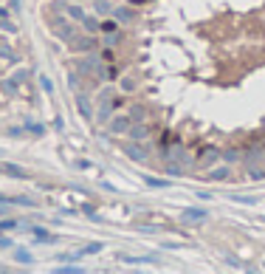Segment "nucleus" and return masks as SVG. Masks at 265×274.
I'll list each match as a JSON object with an SVG mask.
<instances>
[{"mask_svg": "<svg viewBox=\"0 0 265 274\" xmlns=\"http://www.w3.org/2000/svg\"><path fill=\"white\" fill-rule=\"evenodd\" d=\"M48 23H51V29H54V34H57L59 40H65V43H71L73 37H76V26H73V23H68L65 17L54 15Z\"/></svg>", "mask_w": 265, "mask_h": 274, "instance_id": "obj_1", "label": "nucleus"}, {"mask_svg": "<svg viewBox=\"0 0 265 274\" xmlns=\"http://www.w3.org/2000/svg\"><path fill=\"white\" fill-rule=\"evenodd\" d=\"M68 48H71V54H94V51H99V40H96L94 34L87 37H73L71 43H68Z\"/></svg>", "mask_w": 265, "mask_h": 274, "instance_id": "obj_2", "label": "nucleus"}, {"mask_svg": "<svg viewBox=\"0 0 265 274\" xmlns=\"http://www.w3.org/2000/svg\"><path fill=\"white\" fill-rule=\"evenodd\" d=\"M178 221L181 224H187V226H201V224H206L209 221V212L201 210V207H189V210H184L178 215Z\"/></svg>", "mask_w": 265, "mask_h": 274, "instance_id": "obj_3", "label": "nucleus"}, {"mask_svg": "<svg viewBox=\"0 0 265 274\" xmlns=\"http://www.w3.org/2000/svg\"><path fill=\"white\" fill-rule=\"evenodd\" d=\"M124 156L133 159V161H147L150 159V147L144 145V142H133V145L124 147Z\"/></svg>", "mask_w": 265, "mask_h": 274, "instance_id": "obj_4", "label": "nucleus"}, {"mask_svg": "<svg viewBox=\"0 0 265 274\" xmlns=\"http://www.w3.org/2000/svg\"><path fill=\"white\" fill-rule=\"evenodd\" d=\"M130 116H113V119H110L108 122V133L110 136H122V133H127L130 130Z\"/></svg>", "mask_w": 265, "mask_h": 274, "instance_id": "obj_5", "label": "nucleus"}, {"mask_svg": "<svg viewBox=\"0 0 265 274\" xmlns=\"http://www.w3.org/2000/svg\"><path fill=\"white\" fill-rule=\"evenodd\" d=\"M217 159H220V150H217V147H206L203 153H198V167H201V170H209L212 164H217Z\"/></svg>", "mask_w": 265, "mask_h": 274, "instance_id": "obj_6", "label": "nucleus"}, {"mask_svg": "<svg viewBox=\"0 0 265 274\" xmlns=\"http://www.w3.org/2000/svg\"><path fill=\"white\" fill-rule=\"evenodd\" d=\"M76 110H79V116H82L85 122H91V119H94V105H91V96H85L82 91L76 94Z\"/></svg>", "mask_w": 265, "mask_h": 274, "instance_id": "obj_7", "label": "nucleus"}, {"mask_svg": "<svg viewBox=\"0 0 265 274\" xmlns=\"http://www.w3.org/2000/svg\"><path fill=\"white\" fill-rule=\"evenodd\" d=\"M127 133H130L133 142H144V139H150V124H147V122H133Z\"/></svg>", "mask_w": 265, "mask_h": 274, "instance_id": "obj_8", "label": "nucleus"}, {"mask_svg": "<svg viewBox=\"0 0 265 274\" xmlns=\"http://www.w3.org/2000/svg\"><path fill=\"white\" fill-rule=\"evenodd\" d=\"M127 116H130V122H147V119H150V110H147V105H141V102H133Z\"/></svg>", "mask_w": 265, "mask_h": 274, "instance_id": "obj_9", "label": "nucleus"}, {"mask_svg": "<svg viewBox=\"0 0 265 274\" xmlns=\"http://www.w3.org/2000/svg\"><path fill=\"white\" fill-rule=\"evenodd\" d=\"M0 94L6 96V99H15V96L20 94V82H17L15 77H9V80H0Z\"/></svg>", "mask_w": 265, "mask_h": 274, "instance_id": "obj_10", "label": "nucleus"}, {"mask_svg": "<svg viewBox=\"0 0 265 274\" xmlns=\"http://www.w3.org/2000/svg\"><path fill=\"white\" fill-rule=\"evenodd\" d=\"M206 178L209 181H226V178H231V164H217Z\"/></svg>", "mask_w": 265, "mask_h": 274, "instance_id": "obj_11", "label": "nucleus"}, {"mask_svg": "<svg viewBox=\"0 0 265 274\" xmlns=\"http://www.w3.org/2000/svg\"><path fill=\"white\" fill-rule=\"evenodd\" d=\"M65 15L71 17V20H85V12H82V6H79L76 0H71V3H65Z\"/></svg>", "mask_w": 265, "mask_h": 274, "instance_id": "obj_12", "label": "nucleus"}, {"mask_svg": "<svg viewBox=\"0 0 265 274\" xmlns=\"http://www.w3.org/2000/svg\"><path fill=\"white\" fill-rule=\"evenodd\" d=\"M164 173L169 175V178H181V175H184V164H181V161H166Z\"/></svg>", "mask_w": 265, "mask_h": 274, "instance_id": "obj_13", "label": "nucleus"}, {"mask_svg": "<svg viewBox=\"0 0 265 274\" xmlns=\"http://www.w3.org/2000/svg\"><path fill=\"white\" fill-rule=\"evenodd\" d=\"M119 88H122V94H133V91H136V80H133V74L119 77Z\"/></svg>", "mask_w": 265, "mask_h": 274, "instance_id": "obj_14", "label": "nucleus"}, {"mask_svg": "<svg viewBox=\"0 0 265 274\" xmlns=\"http://www.w3.org/2000/svg\"><path fill=\"white\" fill-rule=\"evenodd\" d=\"M220 159L226 161V164H234V161H240V159H243V153L237 150V147H226V150L220 153Z\"/></svg>", "mask_w": 265, "mask_h": 274, "instance_id": "obj_15", "label": "nucleus"}, {"mask_svg": "<svg viewBox=\"0 0 265 274\" xmlns=\"http://www.w3.org/2000/svg\"><path fill=\"white\" fill-rule=\"evenodd\" d=\"M0 167H3V173L12 175V178H29V173H26L23 167H17V164H0Z\"/></svg>", "mask_w": 265, "mask_h": 274, "instance_id": "obj_16", "label": "nucleus"}, {"mask_svg": "<svg viewBox=\"0 0 265 274\" xmlns=\"http://www.w3.org/2000/svg\"><path fill=\"white\" fill-rule=\"evenodd\" d=\"M34 240L37 243H57V238H54V235H51V232H45V229H40V226H34Z\"/></svg>", "mask_w": 265, "mask_h": 274, "instance_id": "obj_17", "label": "nucleus"}, {"mask_svg": "<svg viewBox=\"0 0 265 274\" xmlns=\"http://www.w3.org/2000/svg\"><path fill=\"white\" fill-rule=\"evenodd\" d=\"M245 175H248L251 181H265V164H254L245 170Z\"/></svg>", "mask_w": 265, "mask_h": 274, "instance_id": "obj_18", "label": "nucleus"}, {"mask_svg": "<svg viewBox=\"0 0 265 274\" xmlns=\"http://www.w3.org/2000/svg\"><path fill=\"white\" fill-rule=\"evenodd\" d=\"M110 15H113V20H116V23H130L133 17H136L133 12H130V9H113Z\"/></svg>", "mask_w": 265, "mask_h": 274, "instance_id": "obj_19", "label": "nucleus"}, {"mask_svg": "<svg viewBox=\"0 0 265 274\" xmlns=\"http://www.w3.org/2000/svg\"><path fill=\"white\" fill-rule=\"evenodd\" d=\"M23 127H26L29 136H45V124L43 122H26Z\"/></svg>", "mask_w": 265, "mask_h": 274, "instance_id": "obj_20", "label": "nucleus"}, {"mask_svg": "<svg viewBox=\"0 0 265 274\" xmlns=\"http://www.w3.org/2000/svg\"><path fill=\"white\" fill-rule=\"evenodd\" d=\"M82 29L91 31V34H99V31H102V23L96 20V17H87V15H85V20H82Z\"/></svg>", "mask_w": 265, "mask_h": 274, "instance_id": "obj_21", "label": "nucleus"}, {"mask_svg": "<svg viewBox=\"0 0 265 274\" xmlns=\"http://www.w3.org/2000/svg\"><path fill=\"white\" fill-rule=\"evenodd\" d=\"M0 57L6 59V62H17V54H15V48L9 43H0Z\"/></svg>", "mask_w": 265, "mask_h": 274, "instance_id": "obj_22", "label": "nucleus"}, {"mask_svg": "<svg viewBox=\"0 0 265 274\" xmlns=\"http://www.w3.org/2000/svg\"><path fill=\"white\" fill-rule=\"evenodd\" d=\"M15 260H17V263H23V266H31V263H34V257H31L29 249H17V252H15Z\"/></svg>", "mask_w": 265, "mask_h": 274, "instance_id": "obj_23", "label": "nucleus"}, {"mask_svg": "<svg viewBox=\"0 0 265 274\" xmlns=\"http://www.w3.org/2000/svg\"><path fill=\"white\" fill-rule=\"evenodd\" d=\"M113 80H119V68L113 62H105V82H113Z\"/></svg>", "mask_w": 265, "mask_h": 274, "instance_id": "obj_24", "label": "nucleus"}, {"mask_svg": "<svg viewBox=\"0 0 265 274\" xmlns=\"http://www.w3.org/2000/svg\"><path fill=\"white\" fill-rule=\"evenodd\" d=\"M124 263H138V266H141V263H158V257H152V254H150V257H133V254H124Z\"/></svg>", "mask_w": 265, "mask_h": 274, "instance_id": "obj_25", "label": "nucleus"}, {"mask_svg": "<svg viewBox=\"0 0 265 274\" xmlns=\"http://www.w3.org/2000/svg\"><path fill=\"white\" fill-rule=\"evenodd\" d=\"M12 229H20V221H15V218L0 221V232H12Z\"/></svg>", "mask_w": 265, "mask_h": 274, "instance_id": "obj_26", "label": "nucleus"}, {"mask_svg": "<svg viewBox=\"0 0 265 274\" xmlns=\"http://www.w3.org/2000/svg\"><path fill=\"white\" fill-rule=\"evenodd\" d=\"M99 59H102V62H113V59H116L113 48H110V45H105V48L99 51Z\"/></svg>", "mask_w": 265, "mask_h": 274, "instance_id": "obj_27", "label": "nucleus"}, {"mask_svg": "<svg viewBox=\"0 0 265 274\" xmlns=\"http://www.w3.org/2000/svg\"><path fill=\"white\" fill-rule=\"evenodd\" d=\"M12 77H15V80H17V82H20V85H23V82H26V80H29V77H31V68H17V71L12 74Z\"/></svg>", "mask_w": 265, "mask_h": 274, "instance_id": "obj_28", "label": "nucleus"}, {"mask_svg": "<svg viewBox=\"0 0 265 274\" xmlns=\"http://www.w3.org/2000/svg\"><path fill=\"white\" fill-rule=\"evenodd\" d=\"M102 252V243H87L85 249H79V257H85V254H96Z\"/></svg>", "mask_w": 265, "mask_h": 274, "instance_id": "obj_29", "label": "nucleus"}, {"mask_svg": "<svg viewBox=\"0 0 265 274\" xmlns=\"http://www.w3.org/2000/svg\"><path fill=\"white\" fill-rule=\"evenodd\" d=\"M0 31H6V34H15V23L9 20V17H0Z\"/></svg>", "mask_w": 265, "mask_h": 274, "instance_id": "obj_30", "label": "nucleus"}, {"mask_svg": "<svg viewBox=\"0 0 265 274\" xmlns=\"http://www.w3.org/2000/svg\"><path fill=\"white\" fill-rule=\"evenodd\" d=\"M122 43V34H119V31H110L108 37H105V45H110V48H113V45H119Z\"/></svg>", "mask_w": 265, "mask_h": 274, "instance_id": "obj_31", "label": "nucleus"}, {"mask_svg": "<svg viewBox=\"0 0 265 274\" xmlns=\"http://www.w3.org/2000/svg\"><path fill=\"white\" fill-rule=\"evenodd\" d=\"M40 88H43V91H45V94H54V82H51L48 80V77H45V74H43V77H40Z\"/></svg>", "mask_w": 265, "mask_h": 274, "instance_id": "obj_32", "label": "nucleus"}, {"mask_svg": "<svg viewBox=\"0 0 265 274\" xmlns=\"http://www.w3.org/2000/svg\"><path fill=\"white\" fill-rule=\"evenodd\" d=\"M96 12H99V15H110L113 9H110V3H108V0H96Z\"/></svg>", "mask_w": 265, "mask_h": 274, "instance_id": "obj_33", "label": "nucleus"}, {"mask_svg": "<svg viewBox=\"0 0 265 274\" xmlns=\"http://www.w3.org/2000/svg\"><path fill=\"white\" fill-rule=\"evenodd\" d=\"M102 31H105V34H110V31H119V23H116V20H105V23H102Z\"/></svg>", "mask_w": 265, "mask_h": 274, "instance_id": "obj_34", "label": "nucleus"}, {"mask_svg": "<svg viewBox=\"0 0 265 274\" xmlns=\"http://www.w3.org/2000/svg\"><path fill=\"white\" fill-rule=\"evenodd\" d=\"M223 257H226V263H229V266H234V268H243V263H240V260H237L231 252H223Z\"/></svg>", "mask_w": 265, "mask_h": 274, "instance_id": "obj_35", "label": "nucleus"}, {"mask_svg": "<svg viewBox=\"0 0 265 274\" xmlns=\"http://www.w3.org/2000/svg\"><path fill=\"white\" fill-rule=\"evenodd\" d=\"M147 187H169V181H164V178H147Z\"/></svg>", "mask_w": 265, "mask_h": 274, "instance_id": "obj_36", "label": "nucleus"}, {"mask_svg": "<svg viewBox=\"0 0 265 274\" xmlns=\"http://www.w3.org/2000/svg\"><path fill=\"white\" fill-rule=\"evenodd\" d=\"M57 271H59V274H79L82 268H79V266H59Z\"/></svg>", "mask_w": 265, "mask_h": 274, "instance_id": "obj_37", "label": "nucleus"}, {"mask_svg": "<svg viewBox=\"0 0 265 274\" xmlns=\"http://www.w3.org/2000/svg\"><path fill=\"white\" fill-rule=\"evenodd\" d=\"M76 167H79V170H91L94 164H91V161H85V159H76Z\"/></svg>", "mask_w": 265, "mask_h": 274, "instance_id": "obj_38", "label": "nucleus"}, {"mask_svg": "<svg viewBox=\"0 0 265 274\" xmlns=\"http://www.w3.org/2000/svg\"><path fill=\"white\" fill-rule=\"evenodd\" d=\"M82 212H85V215L91 218V215H94V212H96V207H91V203H85V207H82Z\"/></svg>", "mask_w": 265, "mask_h": 274, "instance_id": "obj_39", "label": "nucleus"}, {"mask_svg": "<svg viewBox=\"0 0 265 274\" xmlns=\"http://www.w3.org/2000/svg\"><path fill=\"white\" fill-rule=\"evenodd\" d=\"M9 246H12V240H9V238H0V249H9Z\"/></svg>", "mask_w": 265, "mask_h": 274, "instance_id": "obj_40", "label": "nucleus"}, {"mask_svg": "<svg viewBox=\"0 0 265 274\" xmlns=\"http://www.w3.org/2000/svg\"><path fill=\"white\" fill-rule=\"evenodd\" d=\"M20 6H23L20 0H12V12H20Z\"/></svg>", "mask_w": 265, "mask_h": 274, "instance_id": "obj_41", "label": "nucleus"}, {"mask_svg": "<svg viewBox=\"0 0 265 274\" xmlns=\"http://www.w3.org/2000/svg\"><path fill=\"white\" fill-rule=\"evenodd\" d=\"M12 15V9H6V6H0V17H9Z\"/></svg>", "mask_w": 265, "mask_h": 274, "instance_id": "obj_42", "label": "nucleus"}, {"mask_svg": "<svg viewBox=\"0 0 265 274\" xmlns=\"http://www.w3.org/2000/svg\"><path fill=\"white\" fill-rule=\"evenodd\" d=\"M130 3H136V6H138V3H147V0H130Z\"/></svg>", "mask_w": 265, "mask_h": 274, "instance_id": "obj_43", "label": "nucleus"}, {"mask_svg": "<svg viewBox=\"0 0 265 274\" xmlns=\"http://www.w3.org/2000/svg\"><path fill=\"white\" fill-rule=\"evenodd\" d=\"M262 164H265V156H262Z\"/></svg>", "mask_w": 265, "mask_h": 274, "instance_id": "obj_44", "label": "nucleus"}, {"mask_svg": "<svg viewBox=\"0 0 265 274\" xmlns=\"http://www.w3.org/2000/svg\"><path fill=\"white\" fill-rule=\"evenodd\" d=\"M0 173H3V167H0Z\"/></svg>", "mask_w": 265, "mask_h": 274, "instance_id": "obj_45", "label": "nucleus"}, {"mask_svg": "<svg viewBox=\"0 0 265 274\" xmlns=\"http://www.w3.org/2000/svg\"><path fill=\"white\" fill-rule=\"evenodd\" d=\"M76 3H82V0H76Z\"/></svg>", "mask_w": 265, "mask_h": 274, "instance_id": "obj_46", "label": "nucleus"}]
</instances>
